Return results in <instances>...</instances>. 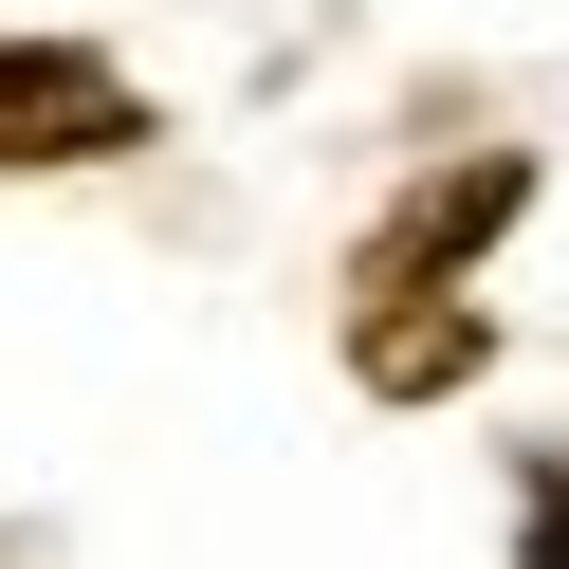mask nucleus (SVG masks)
<instances>
[{
    "label": "nucleus",
    "instance_id": "nucleus-1",
    "mask_svg": "<svg viewBox=\"0 0 569 569\" xmlns=\"http://www.w3.org/2000/svg\"><path fill=\"white\" fill-rule=\"evenodd\" d=\"M148 148V92L92 38H0V166H111Z\"/></svg>",
    "mask_w": 569,
    "mask_h": 569
},
{
    "label": "nucleus",
    "instance_id": "nucleus-2",
    "mask_svg": "<svg viewBox=\"0 0 569 569\" xmlns=\"http://www.w3.org/2000/svg\"><path fill=\"white\" fill-rule=\"evenodd\" d=\"M515 202H532V184H515V166H459V184H422V202H405V221H386V239H368V295H422V276H441V258H478V239H496V221H515Z\"/></svg>",
    "mask_w": 569,
    "mask_h": 569
},
{
    "label": "nucleus",
    "instance_id": "nucleus-3",
    "mask_svg": "<svg viewBox=\"0 0 569 569\" xmlns=\"http://www.w3.org/2000/svg\"><path fill=\"white\" fill-rule=\"evenodd\" d=\"M532 569H569V459L532 478Z\"/></svg>",
    "mask_w": 569,
    "mask_h": 569
}]
</instances>
